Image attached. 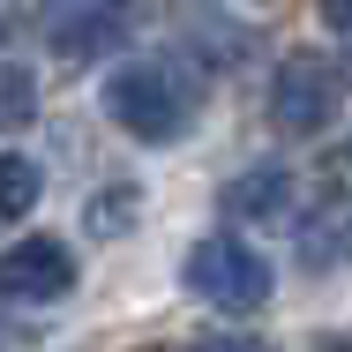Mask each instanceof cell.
Masks as SVG:
<instances>
[{
	"label": "cell",
	"instance_id": "cell-3",
	"mask_svg": "<svg viewBox=\"0 0 352 352\" xmlns=\"http://www.w3.org/2000/svg\"><path fill=\"white\" fill-rule=\"evenodd\" d=\"M338 113H345V68L330 60V53H292L278 60V82H270V120H278L285 135L315 142L338 128Z\"/></svg>",
	"mask_w": 352,
	"mask_h": 352
},
{
	"label": "cell",
	"instance_id": "cell-4",
	"mask_svg": "<svg viewBox=\"0 0 352 352\" xmlns=\"http://www.w3.org/2000/svg\"><path fill=\"white\" fill-rule=\"evenodd\" d=\"M135 23H142V0H60L45 15V45L60 68H90V60H113Z\"/></svg>",
	"mask_w": 352,
	"mask_h": 352
},
{
	"label": "cell",
	"instance_id": "cell-7",
	"mask_svg": "<svg viewBox=\"0 0 352 352\" xmlns=\"http://www.w3.org/2000/svg\"><path fill=\"white\" fill-rule=\"evenodd\" d=\"M38 165L23 157V150H0V225H15V217H30V203H38Z\"/></svg>",
	"mask_w": 352,
	"mask_h": 352
},
{
	"label": "cell",
	"instance_id": "cell-2",
	"mask_svg": "<svg viewBox=\"0 0 352 352\" xmlns=\"http://www.w3.org/2000/svg\"><path fill=\"white\" fill-rule=\"evenodd\" d=\"M188 292L217 315H255V307H270V263L240 232H210L188 248Z\"/></svg>",
	"mask_w": 352,
	"mask_h": 352
},
{
	"label": "cell",
	"instance_id": "cell-11",
	"mask_svg": "<svg viewBox=\"0 0 352 352\" xmlns=\"http://www.w3.org/2000/svg\"><path fill=\"white\" fill-rule=\"evenodd\" d=\"M322 352H345V345H322Z\"/></svg>",
	"mask_w": 352,
	"mask_h": 352
},
{
	"label": "cell",
	"instance_id": "cell-6",
	"mask_svg": "<svg viewBox=\"0 0 352 352\" xmlns=\"http://www.w3.org/2000/svg\"><path fill=\"white\" fill-rule=\"evenodd\" d=\"M225 210L240 217V225H255V217H285V210H292V173H285V165H248V173H232Z\"/></svg>",
	"mask_w": 352,
	"mask_h": 352
},
{
	"label": "cell",
	"instance_id": "cell-10",
	"mask_svg": "<svg viewBox=\"0 0 352 352\" xmlns=\"http://www.w3.org/2000/svg\"><path fill=\"white\" fill-rule=\"evenodd\" d=\"M322 23H330V30H345V0H322Z\"/></svg>",
	"mask_w": 352,
	"mask_h": 352
},
{
	"label": "cell",
	"instance_id": "cell-5",
	"mask_svg": "<svg viewBox=\"0 0 352 352\" xmlns=\"http://www.w3.org/2000/svg\"><path fill=\"white\" fill-rule=\"evenodd\" d=\"M75 292V248L38 232V240H15L0 248V307H53Z\"/></svg>",
	"mask_w": 352,
	"mask_h": 352
},
{
	"label": "cell",
	"instance_id": "cell-1",
	"mask_svg": "<svg viewBox=\"0 0 352 352\" xmlns=\"http://www.w3.org/2000/svg\"><path fill=\"white\" fill-rule=\"evenodd\" d=\"M195 105H203V90L173 68V60H128V68L105 82L113 128L135 135V142H180L195 128Z\"/></svg>",
	"mask_w": 352,
	"mask_h": 352
},
{
	"label": "cell",
	"instance_id": "cell-8",
	"mask_svg": "<svg viewBox=\"0 0 352 352\" xmlns=\"http://www.w3.org/2000/svg\"><path fill=\"white\" fill-rule=\"evenodd\" d=\"M292 248H300V240H292ZM300 263H307V270H330V263H338V203H330V210L307 225V248H300Z\"/></svg>",
	"mask_w": 352,
	"mask_h": 352
},
{
	"label": "cell",
	"instance_id": "cell-9",
	"mask_svg": "<svg viewBox=\"0 0 352 352\" xmlns=\"http://www.w3.org/2000/svg\"><path fill=\"white\" fill-rule=\"evenodd\" d=\"M203 352H270V345H255V338H217V345H203Z\"/></svg>",
	"mask_w": 352,
	"mask_h": 352
}]
</instances>
